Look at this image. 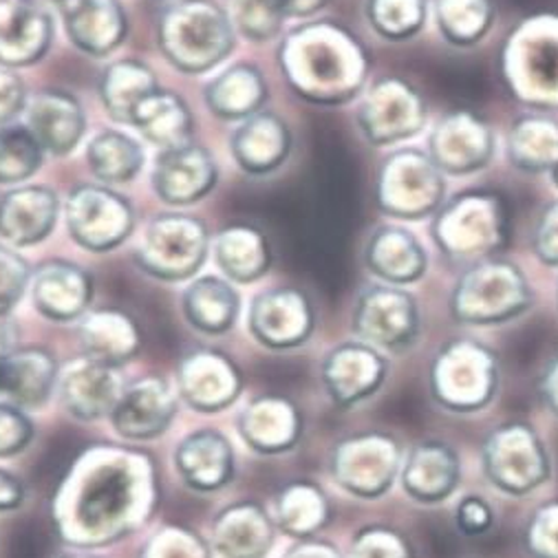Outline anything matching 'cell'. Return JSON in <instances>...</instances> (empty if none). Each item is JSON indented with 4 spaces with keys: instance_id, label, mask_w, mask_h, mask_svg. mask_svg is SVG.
I'll return each instance as SVG.
<instances>
[{
    "instance_id": "6da1fadb",
    "label": "cell",
    "mask_w": 558,
    "mask_h": 558,
    "mask_svg": "<svg viewBox=\"0 0 558 558\" xmlns=\"http://www.w3.org/2000/svg\"><path fill=\"white\" fill-rule=\"evenodd\" d=\"M153 461L135 450L100 446L80 454L53 499L60 536L77 547H102L140 530L153 514Z\"/></svg>"
},
{
    "instance_id": "7a4b0ae2",
    "label": "cell",
    "mask_w": 558,
    "mask_h": 558,
    "mask_svg": "<svg viewBox=\"0 0 558 558\" xmlns=\"http://www.w3.org/2000/svg\"><path fill=\"white\" fill-rule=\"evenodd\" d=\"M278 66L301 100L316 107H340L362 90L368 56L344 25L307 21L283 38Z\"/></svg>"
},
{
    "instance_id": "3957f363",
    "label": "cell",
    "mask_w": 558,
    "mask_h": 558,
    "mask_svg": "<svg viewBox=\"0 0 558 558\" xmlns=\"http://www.w3.org/2000/svg\"><path fill=\"white\" fill-rule=\"evenodd\" d=\"M232 21L215 0H179L157 23L163 58L185 75H199L221 64L234 49Z\"/></svg>"
},
{
    "instance_id": "277c9868",
    "label": "cell",
    "mask_w": 558,
    "mask_h": 558,
    "mask_svg": "<svg viewBox=\"0 0 558 558\" xmlns=\"http://www.w3.org/2000/svg\"><path fill=\"white\" fill-rule=\"evenodd\" d=\"M499 387V357L475 338L448 340L430 360L428 393L446 413L477 415L495 402Z\"/></svg>"
},
{
    "instance_id": "5b68a950",
    "label": "cell",
    "mask_w": 558,
    "mask_h": 558,
    "mask_svg": "<svg viewBox=\"0 0 558 558\" xmlns=\"http://www.w3.org/2000/svg\"><path fill=\"white\" fill-rule=\"evenodd\" d=\"M534 294L519 265L484 258L463 271L450 292V316L471 327H495L523 316Z\"/></svg>"
},
{
    "instance_id": "8992f818",
    "label": "cell",
    "mask_w": 558,
    "mask_h": 558,
    "mask_svg": "<svg viewBox=\"0 0 558 558\" xmlns=\"http://www.w3.org/2000/svg\"><path fill=\"white\" fill-rule=\"evenodd\" d=\"M501 73L523 105L538 111L558 109V16L521 23L504 45Z\"/></svg>"
},
{
    "instance_id": "52a82bcc",
    "label": "cell",
    "mask_w": 558,
    "mask_h": 558,
    "mask_svg": "<svg viewBox=\"0 0 558 558\" xmlns=\"http://www.w3.org/2000/svg\"><path fill=\"white\" fill-rule=\"evenodd\" d=\"M484 480L501 495L523 499L551 480V457L541 433L525 420L495 426L482 441Z\"/></svg>"
},
{
    "instance_id": "ba28073f",
    "label": "cell",
    "mask_w": 558,
    "mask_h": 558,
    "mask_svg": "<svg viewBox=\"0 0 558 558\" xmlns=\"http://www.w3.org/2000/svg\"><path fill=\"white\" fill-rule=\"evenodd\" d=\"M508 230L499 195L469 191L446 202L433 221V241L454 260H484L501 247Z\"/></svg>"
},
{
    "instance_id": "9c48e42d",
    "label": "cell",
    "mask_w": 558,
    "mask_h": 558,
    "mask_svg": "<svg viewBox=\"0 0 558 558\" xmlns=\"http://www.w3.org/2000/svg\"><path fill=\"white\" fill-rule=\"evenodd\" d=\"M404 461L402 441L383 430L342 437L329 454V473L338 488L364 501H376L400 482Z\"/></svg>"
},
{
    "instance_id": "30bf717a",
    "label": "cell",
    "mask_w": 558,
    "mask_h": 558,
    "mask_svg": "<svg viewBox=\"0 0 558 558\" xmlns=\"http://www.w3.org/2000/svg\"><path fill=\"white\" fill-rule=\"evenodd\" d=\"M210 232L199 217L163 213L148 221L133 258L142 271L166 283L191 281L210 252Z\"/></svg>"
},
{
    "instance_id": "8fae6325",
    "label": "cell",
    "mask_w": 558,
    "mask_h": 558,
    "mask_svg": "<svg viewBox=\"0 0 558 558\" xmlns=\"http://www.w3.org/2000/svg\"><path fill=\"white\" fill-rule=\"evenodd\" d=\"M446 179L428 153L402 148L385 159L376 181L378 208L398 219L435 217L444 206Z\"/></svg>"
},
{
    "instance_id": "7c38bea8",
    "label": "cell",
    "mask_w": 558,
    "mask_h": 558,
    "mask_svg": "<svg viewBox=\"0 0 558 558\" xmlns=\"http://www.w3.org/2000/svg\"><path fill=\"white\" fill-rule=\"evenodd\" d=\"M351 327L362 340L383 353H407L422 336V312L411 292L400 286L378 283L360 292Z\"/></svg>"
},
{
    "instance_id": "4fadbf2b",
    "label": "cell",
    "mask_w": 558,
    "mask_h": 558,
    "mask_svg": "<svg viewBox=\"0 0 558 558\" xmlns=\"http://www.w3.org/2000/svg\"><path fill=\"white\" fill-rule=\"evenodd\" d=\"M69 236L86 252H113L135 228L133 204L105 183H82L64 204Z\"/></svg>"
},
{
    "instance_id": "5bb4252c",
    "label": "cell",
    "mask_w": 558,
    "mask_h": 558,
    "mask_svg": "<svg viewBox=\"0 0 558 558\" xmlns=\"http://www.w3.org/2000/svg\"><path fill=\"white\" fill-rule=\"evenodd\" d=\"M355 122L371 146H393L422 131L426 105L415 86L391 75L364 93Z\"/></svg>"
},
{
    "instance_id": "9a60e30c",
    "label": "cell",
    "mask_w": 558,
    "mask_h": 558,
    "mask_svg": "<svg viewBox=\"0 0 558 558\" xmlns=\"http://www.w3.org/2000/svg\"><path fill=\"white\" fill-rule=\"evenodd\" d=\"M252 338L271 351L303 347L316 329L312 299L294 286H278L254 296L247 312Z\"/></svg>"
},
{
    "instance_id": "2e32d148",
    "label": "cell",
    "mask_w": 558,
    "mask_h": 558,
    "mask_svg": "<svg viewBox=\"0 0 558 558\" xmlns=\"http://www.w3.org/2000/svg\"><path fill=\"white\" fill-rule=\"evenodd\" d=\"M387 378V353L362 340L336 344L320 364V383L338 409H353L378 396Z\"/></svg>"
},
{
    "instance_id": "e0dca14e",
    "label": "cell",
    "mask_w": 558,
    "mask_h": 558,
    "mask_svg": "<svg viewBox=\"0 0 558 558\" xmlns=\"http://www.w3.org/2000/svg\"><path fill=\"white\" fill-rule=\"evenodd\" d=\"M150 183L163 204L174 208L193 206L217 189L219 166L206 146L189 142L159 150Z\"/></svg>"
},
{
    "instance_id": "ac0fdd59",
    "label": "cell",
    "mask_w": 558,
    "mask_h": 558,
    "mask_svg": "<svg viewBox=\"0 0 558 558\" xmlns=\"http://www.w3.org/2000/svg\"><path fill=\"white\" fill-rule=\"evenodd\" d=\"M179 398L199 413H219L236 402L243 376L236 362L217 349H197L177 366Z\"/></svg>"
},
{
    "instance_id": "d6986e66",
    "label": "cell",
    "mask_w": 558,
    "mask_h": 558,
    "mask_svg": "<svg viewBox=\"0 0 558 558\" xmlns=\"http://www.w3.org/2000/svg\"><path fill=\"white\" fill-rule=\"evenodd\" d=\"M461 484V459L454 446L439 437H424L407 452L400 471L402 493L417 506L446 504Z\"/></svg>"
},
{
    "instance_id": "ffe728a7",
    "label": "cell",
    "mask_w": 558,
    "mask_h": 558,
    "mask_svg": "<svg viewBox=\"0 0 558 558\" xmlns=\"http://www.w3.org/2000/svg\"><path fill=\"white\" fill-rule=\"evenodd\" d=\"M493 155L495 133L490 124L463 109L444 116L428 140V157L448 174L477 172L490 163Z\"/></svg>"
},
{
    "instance_id": "44dd1931",
    "label": "cell",
    "mask_w": 558,
    "mask_h": 558,
    "mask_svg": "<svg viewBox=\"0 0 558 558\" xmlns=\"http://www.w3.org/2000/svg\"><path fill=\"white\" fill-rule=\"evenodd\" d=\"M124 389L116 366L82 357L60 376L56 393L73 420L98 422L111 417Z\"/></svg>"
},
{
    "instance_id": "7402d4cb",
    "label": "cell",
    "mask_w": 558,
    "mask_h": 558,
    "mask_svg": "<svg viewBox=\"0 0 558 558\" xmlns=\"http://www.w3.org/2000/svg\"><path fill=\"white\" fill-rule=\"evenodd\" d=\"M58 12L69 43L90 58L116 53L129 36V16L120 0H66Z\"/></svg>"
},
{
    "instance_id": "603a6c76",
    "label": "cell",
    "mask_w": 558,
    "mask_h": 558,
    "mask_svg": "<svg viewBox=\"0 0 558 558\" xmlns=\"http://www.w3.org/2000/svg\"><path fill=\"white\" fill-rule=\"evenodd\" d=\"M29 292L40 316L51 323H73L88 314L93 278L71 260H47L34 271Z\"/></svg>"
},
{
    "instance_id": "cb8c5ba5",
    "label": "cell",
    "mask_w": 558,
    "mask_h": 558,
    "mask_svg": "<svg viewBox=\"0 0 558 558\" xmlns=\"http://www.w3.org/2000/svg\"><path fill=\"white\" fill-rule=\"evenodd\" d=\"M239 435L258 454H286L305 433L299 404L286 396H260L245 404L236 420Z\"/></svg>"
},
{
    "instance_id": "d4e9b609",
    "label": "cell",
    "mask_w": 558,
    "mask_h": 558,
    "mask_svg": "<svg viewBox=\"0 0 558 558\" xmlns=\"http://www.w3.org/2000/svg\"><path fill=\"white\" fill-rule=\"evenodd\" d=\"M53 43V19L34 0H0V66L40 62Z\"/></svg>"
},
{
    "instance_id": "484cf974",
    "label": "cell",
    "mask_w": 558,
    "mask_h": 558,
    "mask_svg": "<svg viewBox=\"0 0 558 558\" xmlns=\"http://www.w3.org/2000/svg\"><path fill=\"white\" fill-rule=\"evenodd\" d=\"M177 415V396L161 378H142L129 385L111 413L118 435L131 441L161 437Z\"/></svg>"
},
{
    "instance_id": "4316f807",
    "label": "cell",
    "mask_w": 558,
    "mask_h": 558,
    "mask_svg": "<svg viewBox=\"0 0 558 558\" xmlns=\"http://www.w3.org/2000/svg\"><path fill=\"white\" fill-rule=\"evenodd\" d=\"M174 469L189 488L217 493L234 480V448L230 439L215 428L195 430L177 444Z\"/></svg>"
},
{
    "instance_id": "83f0119b",
    "label": "cell",
    "mask_w": 558,
    "mask_h": 558,
    "mask_svg": "<svg viewBox=\"0 0 558 558\" xmlns=\"http://www.w3.org/2000/svg\"><path fill=\"white\" fill-rule=\"evenodd\" d=\"M60 217L58 193L49 185H16L0 197V239L10 247H29L45 241Z\"/></svg>"
},
{
    "instance_id": "f1b7e54d",
    "label": "cell",
    "mask_w": 558,
    "mask_h": 558,
    "mask_svg": "<svg viewBox=\"0 0 558 558\" xmlns=\"http://www.w3.org/2000/svg\"><path fill=\"white\" fill-rule=\"evenodd\" d=\"M230 153L245 174H271L292 153V131L281 116L260 111L232 131Z\"/></svg>"
},
{
    "instance_id": "f546056e",
    "label": "cell",
    "mask_w": 558,
    "mask_h": 558,
    "mask_svg": "<svg viewBox=\"0 0 558 558\" xmlns=\"http://www.w3.org/2000/svg\"><path fill=\"white\" fill-rule=\"evenodd\" d=\"M58 360L43 347H16L0 368V398L25 409L36 411L58 391Z\"/></svg>"
},
{
    "instance_id": "4dcf8cb0",
    "label": "cell",
    "mask_w": 558,
    "mask_h": 558,
    "mask_svg": "<svg viewBox=\"0 0 558 558\" xmlns=\"http://www.w3.org/2000/svg\"><path fill=\"white\" fill-rule=\"evenodd\" d=\"M27 126L45 148L64 157L77 148L86 133V116L80 100L69 90L45 88L27 102Z\"/></svg>"
},
{
    "instance_id": "1f68e13d",
    "label": "cell",
    "mask_w": 558,
    "mask_h": 558,
    "mask_svg": "<svg viewBox=\"0 0 558 558\" xmlns=\"http://www.w3.org/2000/svg\"><path fill=\"white\" fill-rule=\"evenodd\" d=\"M276 538V521L256 501L223 508L213 521V547L223 558H265Z\"/></svg>"
},
{
    "instance_id": "d6a6232c",
    "label": "cell",
    "mask_w": 558,
    "mask_h": 558,
    "mask_svg": "<svg viewBox=\"0 0 558 558\" xmlns=\"http://www.w3.org/2000/svg\"><path fill=\"white\" fill-rule=\"evenodd\" d=\"M368 271L389 286H411L424 276L428 258L415 234L404 228L385 226L368 236L364 245Z\"/></svg>"
},
{
    "instance_id": "836d02e7",
    "label": "cell",
    "mask_w": 558,
    "mask_h": 558,
    "mask_svg": "<svg viewBox=\"0 0 558 558\" xmlns=\"http://www.w3.org/2000/svg\"><path fill=\"white\" fill-rule=\"evenodd\" d=\"M269 98L265 75L258 66L239 62L215 75L204 90V100L213 116L228 122H243L263 111Z\"/></svg>"
},
{
    "instance_id": "e575fe53",
    "label": "cell",
    "mask_w": 558,
    "mask_h": 558,
    "mask_svg": "<svg viewBox=\"0 0 558 558\" xmlns=\"http://www.w3.org/2000/svg\"><path fill=\"white\" fill-rule=\"evenodd\" d=\"M80 344L84 357L120 368L133 360L142 347L137 323L120 310L88 312L80 323Z\"/></svg>"
},
{
    "instance_id": "d590c367",
    "label": "cell",
    "mask_w": 558,
    "mask_h": 558,
    "mask_svg": "<svg viewBox=\"0 0 558 558\" xmlns=\"http://www.w3.org/2000/svg\"><path fill=\"white\" fill-rule=\"evenodd\" d=\"M181 312L193 329L206 336H223L236 325L241 296L228 278L202 276L185 288Z\"/></svg>"
},
{
    "instance_id": "8d00e7d4",
    "label": "cell",
    "mask_w": 558,
    "mask_h": 558,
    "mask_svg": "<svg viewBox=\"0 0 558 558\" xmlns=\"http://www.w3.org/2000/svg\"><path fill=\"white\" fill-rule=\"evenodd\" d=\"M129 126H135L148 144L166 150L193 142L195 116L174 90L159 86L137 107Z\"/></svg>"
},
{
    "instance_id": "74e56055",
    "label": "cell",
    "mask_w": 558,
    "mask_h": 558,
    "mask_svg": "<svg viewBox=\"0 0 558 558\" xmlns=\"http://www.w3.org/2000/svg\"><path fill=\"white\" fill-rule=\"evenodd\" d=\"M215 260L230 283H254L269 271L271 247L252 226H230L215 236Z\"/></svg>"
},
{
    "instance_id": "f35d334b",
    "label": "cell",
    "mask_w": 558,
    "mask_h": 558,
    "mask_svg": "<svg viewBox=\"0 0 558 558\" xmlns=\"http://www.w3.org/2000/svg\"><path fill=\"white\" fill-rule=\"evenodd\" d=\"M100 100L105 111L120 124H131L137 107L159 88L155 71L133 58L111 62L100 77Z\"/></svg>"
},
{
    "instance_id": "ab89813d",
    "label": "cell",
    "mask_w": 558,
    "mask_h": 558,
    "mask_svg": "<svg viewBox=\"0 0 558 558\" xmlns=\"http://www.w3.org/2000/svg\"><path fill=\"white\" fill-rule=\"evenodd\" d=\"M331 519V506L325 490L312 482L288 484L276 495V527L301 541L316 536Z\"/></svg>"
},
{
    "instance_id": "60d3db41",
    "label": "cell",
    "mask_w": 558,
    "mask_h": 558,
    "mask_svg": "<svg viewBox=\"0 0 558 558\" xmlns=\"http://www.w3.org/2000/svg\"><path fill=\"white\" fill-rule=\"evenodd\" d=\"M144 148L126 133L107 129L86 144V166L90 174L105 185L133 181L144 168Z\"/></svg>"
},
{
    "instance_id": "b9f144b4",
    "label": "cell",
    "mask_w": 558,
    "mask_h": 558,
    "mask_svg": "<svg viewBox=\"0 0 558 558\" xmlns=\"http://www.w3.org/2000/svg\"><path fill=\"white\" fill-rule=\"evenodd\" d=\"M508 159L525 172L551 170L558 163V122L541 113L517 118L508 131Z\"/></svg>"
},
{
    "instance_id": "7bdbcfd3",
    "label": "cell",
    "mask_w": 558,
    "mask_h": 558,
    "mask_svg": "<svg viewBox=\"0 0 558 558\" xmlns=\"http://www.w3.org/2000/svg\"><path fill=\"white\" fill-rule=\"evenodd\" d=\"M435 23L450 45L471 47L490 32L495 3L493 0H435Z\"/></svg>"
},
{
    "instance_id": "ee69618b",
    "label": "cell",
    "mask_w": 558,
    "mask_h": 558,
    "mask_svg": "<svg viewBox=\"0 0 558 558\" xmlns=\"http://www.w3.org/2000/svg\"><path fill=\"white\" fill-rule=\"evenodd\" d=\"M45 161V148L29 126L8 124L0 129V185H21Z\"/></svg>"
},
{
    "instance_id": "f6af8a7d",
    "label": "cell",
    "mask_w": 558,
    "mask_h": 558,
    "mask_svg": "<svg viewBox=\"0 0 558 558\" xmlns=\"http://www.w3.org/2000/svg\"><path fill=\"white\" fill-rule=\"evenodd\" d=\"M366 21L387 40H409L426 23V0H366Z\"/></svg>"
},
{
    "instance_id": "bcb514c9",
    "label": "cell",
    "mask_w": 558,
    "mask_h": 558,
    "mask_svg": "<svg viewBox=\"0 0 558 558\" xmlns=\"http://www.w3.org/2000/svg\"><path fill=\"white\" fill-rule=\"evenodd\" d=\"M226 12L236 34L250 43L274 40L283 29V12L276 0H226Z\"/></svg>"
},
{
    "instance_id": "7dc6e473",
    "label": "cell",
    "mask_w": 558,
    "mask_h": 558,
    "mask_svg": "<svg viewBox=\"0 0 558 558\" xmlns=\"http://www.w3.org/2000/svg\"><path fill=\"white\" fill-rule=\"evenodd\" d=\"M344 558H417V549L396 525L368 523L355 532Z\"/></svg>"
},
{
    "instance_id": "c3c4849f",
    "label": "cell",
    "mask_w": 558,
    "mask_h": 558,
    "mask_svg": "<svg viewBox=\"0 0 558 558\" xmlns=\"http://www.w3.org/2000/svg\"><path fill=\"white\" fill-rule=\"evenodd\" d=\"M140 558H213V547L199 532L170 523L144 543Z\"/></svg>"
},
{
    "instance_id": "681fc988",
    "label": "cell",
    "mask_w": 558,
    "mask_h": 558,
    "mask_svg": "<svg viewBox=\"0 0 558 558\" xmlns=\"http://www.w3.org/2000/svg\"><path fill=\"white\" fill-rule=\"evenodd\" d=\"M521 547L530 558H558V499L541 504L527 517Z\"/></svg>"
},
{
    "instance_id": "f907efd6",
    "label": "cell",
    "mask_w": 558,
    "mask_h": 558,
    "mask_svg": "<svg viewBox=\"0 0 558 558\" xmlns=\"http://www.w3.org/2000/svg\"><path fill=\"white\" fill-rule=\"evenodd\" d=\"M32 267L14 247L0 245V314H10L32 286Z\"/></svg>"
},
{
    "instance_id": "816d5d0a",
    "label": "cell",
    "mask_w": 558,
    "mask_h": 558,
    "mask_svg": "<svg viewBox=\"0 0 558 558\" xmlns=\"http://www.w3.org/2000/svg\"><path fill=\"white\" fill-rule=\"evenodd\" d=\"M34 422L25 409L0 400V459H12L34 441Z\"/></svg>"
},
{
    "instance_id": "f5cc1de1",
    "label": "cell",
    "mask_w": 558,
    "mask_h": 558,
    "mask_svg": "<svg viewBox=\"0 0 558 558\" xmlns=\"http://www.w3.org/2000/svg\"><path fill=\"white\" fill-rule=\"evenodd\" d=\"M497 514L493 506L482 495H466L457 501L452 510V523L459 534L469 538H480L493 532Z\"/></svg>"
},
{
    "instance_id": "db71d44e",
    "label": "cell",
    "mask_w": 558,
    "mask_h": 558,
    "mask_svg": "<svg viewBox=\"0 0 558 558\" xmlns=\"http://www.w3.org/2000/svg\"><path fill=\"white\" fill-rule=\"evenodd\" d=\"M532 250L549 267H558V202L543 208L532 230Z\"/></svg>"
},
{
    "instance_id": "11a10c76",
    "label": "cell",
    "mask_w": 558,
    "mask_h": 558,
    "mask_svg": "<svg viewBox=\"0 0 558 558\" xmlns=\"http://www.w3.org/2000/svg\"><path fill=\"white\" fill-rule=\"evenodd\" d=\"M25 109H27L25 82L12 69L0 66V129L14 124V120Z\"/></svg>"
},
{
    "instance_id": "9f6ffc18",
    "label": "cell",
    "mask_w": 558,
    "mask_h": 558,
    "mask_svg": "<svg viewBox=\"0 0 558 558\" xmlns=\"http://www.w3.org/2000/svg\"><path fill=\"white\" fill-rule=\"evenodd\" d=\"M536 393L541 404L558 420V353L543 366L536 380Z\"/></svg>"
},
{
    "instance_id": "6f0895ef",
    "label": "cell",
    "mask_w": 558,
    "mask_h": 558,
    "mask_svg": "<svg viewBox=\"0 0 558 558\" xmlns=\"http://www.w3.org/2000/svg\"><path fill=\"white\" fill-rule=\"evenodd\" d=\"M283 558H344V554L333 545L331 541L312 536V538H301L296 541Z\"/></svg>"
},
{
    "instance_id": "680465c9",
    "label": "cell",
    "mask_w": 558,
    "mask_h": 558,
    "mask_svg": "<svg viewBox=\"0 0 558 558\" xmlns=\"http://www.w3.org/2000/svg\"><path fill=\"white\" fill-rule=\"evenodd\" d=\"M27 488L21 477L0 469V512H14L23 508Z\"/></svg>"
},
{
    "instance_id": "91938a15",
    "label": "cell",
    "mask_w": 558,
    "mask_h": 558,
    "mask_svg": "<svg viewBox=\"0 0 558 558\" xmlns=\"http://www.w3.org/2000/svg\"><path fill=\"white\" fill-rule=\"evenodd\" d=\"M329 0H276L278 10L283 12L286 19H312L318 14Z\"/></svg>"
},
{
    "instance_id": "94428289",
    "label": "cell",
    "mask_w": 558,
    "mask_h": 558,
    "mask_svg": "<svg viewBox=\"0 0 558 558\" xmlns=\"http://www.w3.org/2000/svg\"><path fill=\"white\" fill-rule=\"evenodd\" d=\"M16 325L10 318V314H0V368H3L5 357L16 349Z\"/></svg>"
},
{
    "instance_id": "6125c7cd",
    "label": "cell",
    "mask_w": 558,
    "mask_h": 558,
    "mask_svg": "<svg viewBox=\"0 0 558 558\" xmlns=\"http://www.w3.org/2000/svg\"><path fill=\"white\" fill-rule=\"evenodd\" d=\"M34 3H38L40 8H58L60 10L66 0H34Z\"/></svg>"
},
{
    "instance_id": "be15d7a7",
    "label": "cell",
    "mask_w": 558,
    "mask_h": 558,
    "mask_svg": "<svg viewBox=\"0 0 558 558\" xmlns=\"http://www.w3.org/2000/svg\"><path fill=\"white\" fill-rule=\"evenodd\" d=\"M60 558H100V556H90V554H64Z\"/></svg>"
},
{
    "instance_id": "e7e4bbea",
    "label": "cell",
    "mask_w": 558,
    "mask_h": 558,
    "mask_svg": "<svg viewBox=\"0 0 558 558\" xmlns=\"http://www.w3.org/2000/svg\"><path fill=\"white\" fill-rule=\"evenodd\" d=\"M549 174H551V181H554V185H556V189H558V163L549 170Z\"/></svg>"
}]
</instances>
